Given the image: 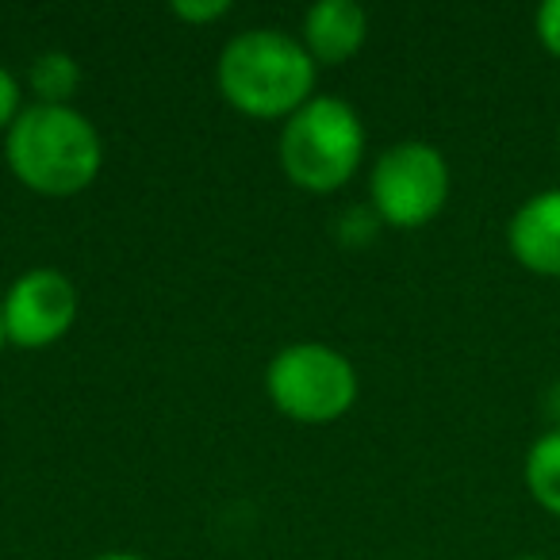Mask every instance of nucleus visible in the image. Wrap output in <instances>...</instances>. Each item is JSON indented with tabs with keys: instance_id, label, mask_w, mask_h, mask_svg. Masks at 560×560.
Returning <instances> with one entry per match:
<instances>
[{
	"instance_id": "8",
	"label": "nucleus",
	"mask_w": 560,
	"mask_h": 560,
	"mask_svg": "<svg viewBox=\"0 0 560 560\" xmlns=\"http://www.w3.org/2000/svg\"><path fill=\"white\" fill-rule=\"evenodd\" d=\"M369 39V16L353 0H319L304 12L300 24V43L315 66H342L365 47Z\"/></svg>"
},
{
	"instance_id": "5",
	"label": "nucleus",
	"mask_w": 560,
	"mask_h": 560,
	"mask_svg": "<svg viewBox=\"0 0 560 560\" xmlns=\"http://www.w3.org/2000/svg\"><path fill=\"white\" fill-rule=\"evenodd\" d=\"M453 173L434 142L404 139L376 154L369 170V200L373 215L396 231H419L434 223L450 203Z\"/></svg>"
},
{
	"instance_id": "9",
	"label": "nucleus",
	"mask_w": 560,
	"mask_h": 560,
	"mask_svg": "<svg viewBox=\"0 0 560 560\" xmlns=\"http://www.w3.org/2000/svg\"><path fill=\"white\" fill-rule=\"evenodd\" d=\"M522 480H526L529 499L545 514L560 518V427L534 438V445L526 450V460H522Z\"/></svg>"
},
{
	"instance_id": "10",
	"label": "nucleus",
	"mask_w": 560,
	"mask_h": 560,
	"mask_svg": "<svg viewBox=\"0 0 560 560\" xmlns=\"http://www.w3.org/2000/svg\"><path fill=\"white\" fill-rule=\"evenodd\" d=\"M27 89L35 104H73L81 89V66L66 50H43L27 66Z\"/></svg>"
},
{
	"instance_id": "4",
	"label": "nucleus",
	"mask_w": 560,
	"mask_h": 560,
	"mask_svg": "<svg viewBox=\"0 0 560 560\" xmlns=\"http://www.w3.org/2000/svg\"><path fill=\"white\" fill-rule=\"evenodd\" d=\"M358 369L346 353L323 342H292L265 365V396L284 419L323 427L358 404Z\"/></svg>"
},
{
	"instance_id": "11",
	"label": "nucleus",
	"mask_w": 560,
	"mask_h": 560,
	"mask_svg": "<svg viewBox=\"0 0 560 560\" xmlns=\"http://www.w3.org/2000/svg\"><path fill=\"white\" fill-rule=\"evenodd\" d=\"M170 12L180 20V24H192V27H203V24H215L231 12V0H173Z\"/></svg>"
},
{
	"instance_id": "3",
	"label": "nucleus",
	"mask_w": 560,
	"mask_h": 560,
	"mask_svg": "<svg viewBox=\"0 0 560 560\" xmlns=\"http://www.w3.org/2000/svg\"><path fill=\"white\" fill-rule=\"evenodd\" d=\"M361 162H365V124L342 96L315 93L280 127V170L304 192H338L358 177Z\"/></svg>"
},
{
	"instance_id": "13",
	"label": "nucleus",
	"mask_w": 560,
	"mask_h": 560,
	"mask_svg": "<svg viewBox=\"0 0 560 560\" xmlns=\"http://www.w3.org/2000/svg\"><path fill=\"white\" fill-rule=\"evenodd\" d=\"M534 35L545 47V55H552L560 62V0H545L534 12Z\"/></svg>"
},
{
	"instance_id": "15",
	"label": "nucleus",
	"mask_w": 560,
	"mask_h": 560,
	"mask_svg": "<svg viewBox=\"0 0 560 560\" xmlns=\"http://www.w3.org/2000/svg\"><path fill=\"white\" fill-rule=\"evenodd\" d=\"M4 346H9V338H4V319H0V350H4Z\"/></svg>"
},
{
	"instance_id": "6",
	"label": "nucleus",
	"mask_w": 560,
	"mask_h": 560,
	"mask_svg": "<svg viewBox=\"0 0 560 560\" xmlns=\"http://www.w3.org/2000/svg\"><path fill=\"white\" fill-rule=\"evenodd\" d=\"M78 289L62 269H27L12 280V289L0 300L4 338L16 350H47L62 342L78 323Z\"/></svg>"
},
{
	"instance_id": "2",
	"label": "nucleus",
	"mask_w": 560,
	"mask_h": 560,
	"mask_svg": "<svg viewBox=\"0 0 560 560\" xmlns=\"http://www.w3.org/2000/svg\"><path fill=\"white\" fill-rule=\"evenodd\" d=\"M319 66L300 35L280 27L238 32L215 62V85L234 112L249 119H289L315 96Z\"/></svg>"
},
{
	"instance_id": "7",
	"label": "nucleus",
	"mask_w": 560,
	"mask_h": 560,
	"mask_svg": "<svg viewBox=\"0 0 560 560\" xmlns=\"http://www.w3.org/2000/svg\"><path fill=\"white\" fill-rule=\"evenodd\" d=\"M506 249L534 277L560 280V188L522 200L506 223Z\"/></svg>"
},
{
	"instance_id": "12",
	"label": "nucleus",
	"mask_w": 560,
	"mask_h": 560,
	"mask_svg": "<svg viewBox=\"0 0 560 560\" xmlns=\"http://www.w3.org/2000/svg\"><path fill=\"white\" fill-rule=\"evenodd\" d=\"M24 108V85L9 66H0V135H9V127L16 124Z\"/></svg>"
},
{
	"instance_id": "14",
	"label": "nucleus",
	"mask_w": 560,
	"mask_h": 560,
	"mask_svg": "<svg viewBox=\"0 0 560 560\" xmlns=\"http://www.w3.org/2000/svg\"><path fill=\"white\" fill-rule=\"evenodd\" d=\"M93 560H147L142 552H127V549H119V552H101V557H93Z\"/></svg>"
},
{
	"instance_id": "17",
	"label": "nucleus",
	"mask_w": 560,
	"mask_h": 560,
	"mask_svg": "<svg viewBox=\"0 0 560 560\" xmlns=\"http://www.w3.org/2000/svg\"><path fill=\"white\" fill-rule=\"evenodd\" d=\"M557 158H560V127H557Z\"/></svg>"
},
{
	"instance_id": "1",
	"label": "nucleus",
	"mask_w": 560,
	"mask_h": 560,
	"mask_svg": "<svg viewBox=\"0 0 560 560\" xmlns=\"http://www.w3.org/2000/svg\"><path fill=\"white\" fill-rule=\"evenodd\" d=\"M4 162L24 188L50 200L85 192L104 165L96 124L73 104H27L4 135Z\"/></svg>"
},
{
	"instance_id": "16",
	"label": "nucleus",
	"mask_w": 560,
	"mask_h": 560,
	"mask_svg": "<svg viewBox=\"0 0 560 560\" xmlns=\"http://www.w3.org/2000/svg\"><path fill=\"white\" fill-rule=\"evenodd\" d=\"M514 560H549V557H534V552H529V557H514Z\"/></svg>"
}]
</instances>
